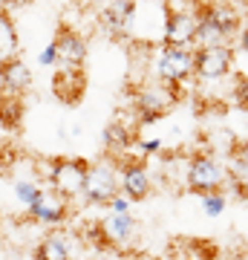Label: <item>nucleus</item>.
<instances>
[{
    "label": "nucleus",
    "mask_w": 248,
    "mask_h": 260,
    "mask_svg": "<svg viewBox=\"0 0 248 260\" xmlns=\"http://www.w3.org/2000/svg\"><path fill=\"white\" fill-rule=\"evenodd\" d=\"M182 99V87L176 84H162V81H150L141 84L133 90V119L138 124H153V121L165 119L167 113L176 107V102Z\"/></svg>",
    "instance_id": "nucleus-1"
},
{
    "label": "nucleus",
    "mask_w": 248,
    "mask_h": 260,
    "mask_svg": "<svg viewBox=\"0 0 248 260\" xmlns=\"http://www.w3.org/2000/svg\"><path fill=\"white\" fill-rule=\"evenodd\" d=\"M87 171H90V162L81 156H55L46 162V182L55 194L66 197L69 203L78 200L84 191V179H87Z\"/></svg>",
    "instance_id": "nucleus-2"
},
{
    "label": "nucleus",
    "mask_w": 248,
    "mask_h": 260,
    "mask_svg": "<svg viewBox=\"0 0 248 260\" xmlns=\"http://www.w3.org/2000/svg\"><path fill=\"white\" fill-rule=\"evenodd\" d=\"M228 185V168L222 165L211 153H193L188 159V171H185V188L191 194H214V191H225Z\"/></svg>",
    "instance_id": "nucleus-3"
},
{
    "label": "nucleus",
    "mask_w": 248,
    "mask_h": 260,
    "mask_svg": "<svg viewBox=\"0 0 248 260\" xmlns=\"http://www.w3.org/2000/svg\"><path fill=\"white\" fill-rule=\"evenodd\" d=\"M121 194V182H119V168H116V159H98V162H90V171H87V179H84V203L90 205H110L113 197Z\"/></svg>",
    "instance_id": "nucleus-4"
},
{
    "label": "nucleus",
    "mask_w": 248,
    "mask_h": 260,
    "mask_svg": "<svg viewBox=\"0 0 248 260\" xmlns=\"http://www.w3.org/2000/svg\"><path fill=\"white\" fill-rule=\"evenodd\" d=\"M156 78L162 84H176L182 87L193 78V49L191 47H165L156 58Z\"/></svg>",
    "instance_id": "nucleus-5"
},
{
    "label": "nucleus",
    "mask_w": 248,
    "mask_h": 260,
    "mask_svg": "<svg viewBox=\"0 0 248 260\" xmlns=\"http://www.w3.org/2000/svg\"><path fill=\"white\" fill-rule=\"evenodd\" d=\"M69 217H73V203H69L66 197L55 194L52 188H49V191H41L35 203L26 205V220L44 223V225H49V229H61Z\"/></svg>",
    "instance_id": "nucleus-6"
},
{
    "label": "nucleus",
    "mask_w": 248,
    "mask_h": 260,
    "mask_svg": "<svg viewBox=\"0 0 248 260\" xmlns=\"http://www.w3.org/2000/svg\"><path fill=\"white\" fill-rule=\"evenodd\" d=\"M196 9H182V6H170L165 3V47H193L196 41Z\"/></svg>",
    "instance_id": "nucleus-7"
},
{
    "label": "nucleus",
    "mask_w": 248,
    "mask_h": 260,
    "mask_svg": "<svg viewBox=\"0 0 248 260\" xmlns=\"http://www.w3.org/2000/svg\"><path fill=\"white\" fill-rule=\"evenodd\" d=\"M231 67H234V49H231V44L193 49V78L217 81V78H225L231 73Z\"/></svg>",
    "instance_id": "nucleus-8"
},
{
    "label": "nucleus",
    "mask_w": 248,
    "mask_h": 260,
    "mask_svg": "<svg viewBox=\"0 0 248 260\" xmlns=\"http://www.w3.org/2000/svg\"><path fill=\"white\" fill-rule=\"evenodd\" d=\"M101 223V232L110 243V249H121L130 251V246H136L138 240V220L130 214H107Z\"/></svg>",
    "instance_id": "nucleus-9"
},
{
    "label": "nucleus",
    "mask_w": 248,
    "mask_h": 260,
    "mask_svg": "<svg viewBox=\"0 0 248 260\" xmlns=\"http://www.w3.org/2000/svg\"><path fill=\"white\" fill-rule=\"evenodd\" d=\"M119 182H121V194L127 197L130 203H141L150 197L153 191V182H150V174H147V168L141 159L136 162H124L119 171Z\"/></svg>",
    "instance_id": "nucleus-10"
},
{
    "label": "nucleus",
    "mask_w": 248,
    "mask_h": 260,
    "mask_svg": "<svg viewBox=\"0 0 248 260\" xmlns=\"http://www.w3.org/2000/svg\"><path fill=\"white\" fill-rule=\"evenodd\" d=\"M87 90V73L84 67H58L52 75V93L64 104H78Z\"/></svg>",
    "instance_id": "nucleus-11"
},
{
    "label": "nucleus",
    "mask_w": 248,
    "mask_h": 260,
    "mask_svg": "<svg viewBox=\"0 0 248 260\" xmlns=\"http://www.w3.org/2000/svg\"><path fill=\"white\" fill-rule=\"evenodd\" d=\"M58 44V64L61 67H84L87 61V38L69 26H58L55 32Z\"/></svg>",
    "instance_id": "nucleus-12"
},
{
    "label": "nucleus",
    "mask_w": 248,
    "mask_h": 260,
    "mask_svg": "<svg viewBox=\"0 0 248 260\" xmlns=\"http://www.w3.org/2000/svg\"><path fill=\"white\" fill-rule=\"evenodd\" d=\"M138 121H127V119H113L104 127V148L110 150L113 156H121L124 150H130L138 142Z\"/></svg>",
    "instance_id": "nucleus-13"
},
{
    "label": "nucleus",
    "mask_w": 248,
    "mask_h": 260,
    "mask_svg": "<svg viewBox=\"0 0 248 260\" xmlns=\"http://www.w3.org/2000/svg\"><path fill=\"white\" fill-rule=\"evenodd\" d=\"M35 260H75L73 237L64 229H52L35 246Z\"/></svg>",
    "instance_id": "nucleus-14"
},
{
    "label": "nucleus",
    "mask_w": 248,
    "mask_h": 260,
    "mask_svg": "<svg viewBox=\"0 0 248 260\" xmlns=\"http://www.w3.org/2000/svg\"><path fill=\"white\" fill-rule=\"evenodd\" d=\"M0 87L15 95L29 93V87H32V70L26 67V61H20L18 55L3 61L0 64Z\"/></svg>",
    "instance_id": "nucleus-15"
},
{
    "label": "nucleus",
    "mask_w": 248,
    "mask_h": 260,
    "mask_svg": "<svg viewBox=\"0 0 248 260\" xmlns=\"http://www.w3.org/2000/svg\"><path fill=\"white\" fill-rule=\"evenodd\" d=\"M136 18V0H107L101 9V26L113 35H121Z\"/></svg>",
    "instance_id": "nucleus-16"
},
{
    "label": "nucleus",
    "mask_w": 248,
    "mask_h": 260,
    "mask_svg": "<svg viewBox=\"0 0 248 260\" xmlns=\"http://www.w3.org/2000/svg\"><path fill=\"white\" fill-rule=\"evenodd\" d=\"M196 15L205 18V20H211V23H217L228 38H234L239 32L237 9H231V6H225V3H199V6H196Z\"/></svg>",
    "instance_id": "nucleus-17"
},
{
    "label": "nucleus",
    "mask_w": 248,
    "mask_h": 260,
    "mask_svg": "<svg viewBox=\"0 0 248 260\" xmlns=\"http://www.w3.org/2000/svg\"><path fill=\"white\" fill-rule=\"evenodd\" d=\"M228 182L237 188V194H248V142H237L228 156Z\"/></svg>",
    "instance_id": "nucleus-18"
},
{
    "label": "nucleus",
    "mask_w": 248,
    "mask_h": 260,
    "mask_svg": "<svg viewBox=\"0 0 248 260\" xmlns=\"http://www.w3.org/2000/svg\"><path fill=\"white\" fill-rule=\"evenodd\" d=\"M20 49V38H18V26L6 9H0V64L18 55Z\"/></svg>",
    "instance_id": "nucleus-19"
},
{
    "label": "nucleus",
    "mask_w": 248,
    "mask_h": 260,
    "mask_svg": "<svg viewBox=\"0 0 248 260\" xmlns=\"http://www.w3.org/2000/svg\"><path fill=\"white\" fill-rule=\"evenodd\" d=\"M23 119V95H15L0 87V127L15 130Z\"/></svg>",
    "instance_id": "nucleus-20"
},
{
    "label": "nucleus",
    "mask_w": 248,
    "mask_h": 260,
    "mask_svg": "<svg viewBox=\"0 0 248 260\" xmlns=\"http://www.w3.org/2000/svg\"><path fill=\"white\" fill-rule=\"evenodd\" d=\"M185 246H179L185 254V260H217L220 257V249H217V243L211 240H182Z\"/></svg>",
    "instance_id": "nucleus-21"
},
{
    "label": "nucleus",
    "mask_w": 248,
    "mask_h": 260,
    "mask_svg": "<svg viewBox=\"0 0 248 260\" xmlns=\"http://www.w3.org/2000/svg\"><path fill=\"white\" fill-rule=\"evenodd\" d=\"M41 191H44V188H41V182H38V179H29V177L15 179V197H18V200H20L23 205L35 203Z\"/></svg>",
    "instance_id": "nucleus-22"
},
{
    "label": "nucleus",
    "mask_w": 248,
    "mask_h": 260,
    "mask_svg": "<svg viewBox=\"0 0 248 260\" xmlns=\"http://www.w3.org/2000/svg\"><path fill=\"white\" fill-rule=\"evenodd\" d=\"M225 205H228V200H225V191L202 194V211L208 214V217H220V214L225 211Z\"/></svg>",
    "instance_id": "nucleus-23"
},
{
    "label": "nucleus",
    "mask_w": 248,
    "mask_h": 260,
    "mask_svg": "<svg viewBox=\"0 0 248 260\" xmlns=\"http://www.w3.org/2000/svg\"><path fill=\"white\" fill-rule=\"evenodd\" d=\"M234 102H237V107L248 110V75H237V81H234Z\"/></svg>",
    "instance_id": "nucleus-24"
},
{
    "label": "nucleus",
    "mask_w": 248,
    "mask_h": 260,
    "mask_svg": "<svg viewBox=\"0 0 248 260\" xmlns=\"http://www.w3.org/2000/svg\"><path fill=\"white\" fill-rule=\"evenodd\" d=\"M38 64H41V67H55V64H58V44H55V38H52V41H49V44L41 49Z\"/></svg>",
    "instance_id": "nucleus-25"
},
{
    "label": "nucleus",
    "mask_w": 248,
    "mask_h": 260,
    "mask_svg": "<svg viewBox=\"0 0 248 260\" xmlns=\"http://www.w3.org/2000/svg\"><path fill=\"white\" fill-rule=\"evenodd\" d=\"M107 208H110V214H130V200L124 194H119V197H113L110 200Z\"/></svg>",
    "instance_id": "nucleus-26"
},
{
    "label": "nucleus",
    "mask_w": 248,
    "mask_h": 260,
    "mask_svg": "<svg viewBox=\"0 0 248 260\" xmlns=\"http://www.w3.org/2000/svg\"><path fill=\"white\" fill-rule=\"evenodd\" d=\"M95 260H133L130 251H121V249H107V251H98Z\"/></svg>",
    "instance_id": "nucleus-27"
},
{
    "label": "nucleus",
    "mask_w": 248,
    "mask_h": 260,
    "mask_svg": "<svg viewBox=\"0 0 248 260\" xmlns=\"http://www.w3.org/2000/svg\"><path fill=\"white\" fill-rule=\"evenodd\" d=\"M136 145L145 150V153H159V150H162V142L159 139H138Z\"/></svg>",
    "instance_id": "nucleus-28"
},
{
    "label": "nucleus",
    "mask_w": 248,
    "mask_h": 260,
    "mask_svg": "<svg viewBox=\"0 0 248 260\" xmlns=\"http://www.w3.org/2000/svg\"><path fill=\"white\" fill-rule=\"evenodd\" d=\"M12 162H15V156H12V153H9L6 148H0V177H3L6 171H9Z\"/></svg>",
    "instance_id": "nucleus-29"
},
{
    "label": "nucleus",
    "mask_w": 248,
    "mask_h": 260,
    "mask_svg": "<svg viewBox=\"0 0 248 260\" xmlns=\"http://www.w3.org/2000/svg\"><path fill=\"white\" fill-rule=\"evenodd\" d=\"M239 47H242V49L248 52V26L242 29V32H239Z\"/></svg>",
    "instance_id": "nucleus-30"
},
{
    "label": "nucleus",
    "mask_w": 248,
    "mask_h": 260,
    "mask_svg": "<svg viewBox=\"0 0 248 260\" xmlns=\"http://www.w3.org/2000/svg\"><path fill=\"white\" fill-rule=\"evenodd\" d=\"M217 260H242L239 254H222V257H217Z\"/></svg>",
    "instance_id": "nucleus-31"
},
{
    "label": "nucleus",
    "mask_w": 248,
    "mask_h": 260,
    "mask_svg": "<svg viewBox=\"0 0 248 260\" xmlns=\"http://www.w3.org/2000/svg\"><path fill=\"white\" fill-rule=\"evenodd\" d=\"M138 260H150V257H138Z\"/></svg>",
    "instance_id": "nucleus-32"
},
{
    "label": "nucleus",
    "mask_w": 248,
    "mask_h": 260,
    "mask_svg": "<svg viewBox=\"0 0 248 260\" xmlns=\"http://www.w3.org/2000/svg\"><path fill=\"white\" fill-rule=\"evenodd\" d=\"M245 200H248V194H245Z\"/></svg>",
    "instance_id": "nucleus-33"
}]
</instances>
